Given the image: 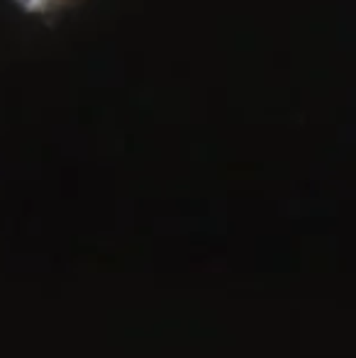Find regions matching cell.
<instances>
[{
    "label": "cell",
    "instance_id": "6da1fadb",
    "mask_svg": "<svg viewBox=\"0 0 356 358\" xmlns=\"http://www.w3.org/2000/svg\"><path fill=\"white\" fill-rule=\"evenodd\" d=\"M22 8L32 10V13H49L54 3H62V0H20Z\"/></svg>",
    "mask_w": 356,
    "mask_h": 358
}]
</instances>
